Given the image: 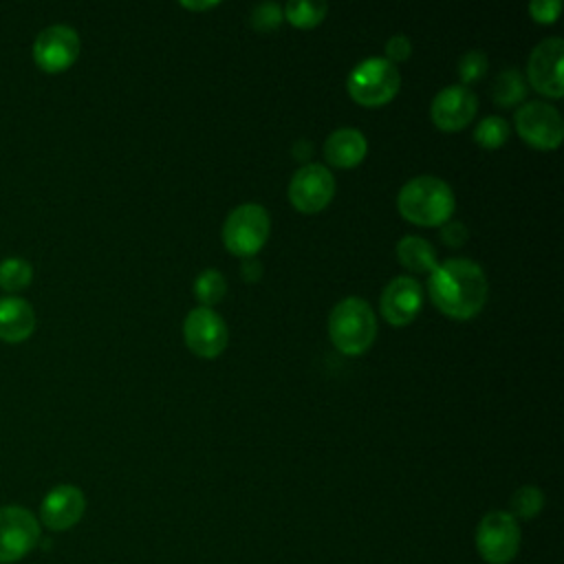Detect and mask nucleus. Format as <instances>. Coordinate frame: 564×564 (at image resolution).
<instances>
[{
	"mask_svg": "<svg viewBox=\"0 0 564 564\" xmlns=\"http://www.w3.org/2000/svg\"><path fill=\"white\" fill-rule=\"evenodd\" d=\"M427 293L443 315L469 319L485 306L487 275L482 267L469 258H447L432 269Z\"/></svg>",
	"mask_w": 564,
	"mask_h": 564,
	"instance_id": "f257e3e1",
	"label": "nucleus"
},
{
	"mask_svg": "<svg viewBox=\"0 0 564 564\" xmlns=\"http://www.w3.org/2000/svg\"><path fill=\"white\" fill-rule=\"evenodd\" d=\"M423 306V289L421 284L410 275H397L392 278L379 300L381 315L392 326H405L410 324Z\"/></svg>",
	"mask_w": 564,
	"mask_h": 564,
	"instance_id": "4468645a",
	"label": "nucleus"
},
{
	"mask_svg": "<svg viewBox=\"0 0 564 564\" xmlns=\"http://www.w3.org/2000/svg\"><path fill=\"white\" fill-rule=\"evenodd\" d=\"M240 273H242V278H245L247 282H256V280L260 278V273H262V267H260V262H258V260L245 258Z\"/></svg>",
	"mask_w": 564,
	"mask_h": 564,
	"instance_id": "c756f323",
	"label": "nucleus"
},
{
	"mask_svg": "<svg viewBox=\"0 0 564 564\" xmlns=\"http://www.w3.org/2000/svg\"><path fill=\"white\" fill-rule=\"evenodd\" d=\"M524 97H527V82H524L522 73L518 68H502L494 79L491 99L500 108H511V106L524 101Z\"/></svg>",
	"mask_w": 564,
	"mask_h": 564,
	"instance_id": "6ab92c4d",
	"label": "nucleus"
},
{
	"mask_svg": "<svg viewBox=\"0 0 564 564\" xmlns=\"http://www.w3.org/2000/svg\"><path fill=\"white\" fill-rule=\"evenodd\" d=\"M37 542L40 522L29 509L20 505L0 507V564H13L26 557Z\"/></svg>",
	"mask_w": 564,
	"mask_h": 564,
	"instance_id": "423d86ee",
	"label": "nucleus"
},
{
	"mask_svg": "<svg viewBox=\"0 0 564 564\" xmlns=\"http://www.w3.org/2000/svg\"><path fill=\"white\" fill-rule=\"evenodd\" d=\"M441 240L447 247H460L467 240V229L463 223H445L441 225Z\"/></svg>",
	"mask_w": 564,
	"mask_h": 564,
	"instance_id": "c85d7f7f",
	"label": "nucleus"
},
{
	"mask_svg": "<svg viewBox=\"0 0 564 564\" xmlns=\"http://www.w3.org/2000/svg\"><path fill=\"white\" fill-rule=\"evenodd\" d=\"M487 73V55L478 48L463 53V57L458 59V77L463 82V86L474 84L478 79H482Z\"/></svg>",
	"mask_w": 564,
	"mask_h": 564,
	"instance_id": "a878e982",
	"label": "nucleus"
},
{
	"mask_svg": "<svg viewBox=\"0 0 564 564\" xmlns=\"http://www.w3.org/2000/svg\"><path fill=\"white\" fill-rule=\"evenodd\" d=\"M562 55H564L562 37H546L533 46L527 59V77L533 90L551 99H560L564 95Z\"/></svg>",
	"mask_w": 564,
	"mask_h": 564,
	"instance_id": "9b49d317",
	"label": "nucleus"
},
{
	"mask_svg": "<svg viewBox=\"0 0 564 564\" xmlns=\"http://www.w3.org/2000/svg\"><path fill=\"white\" fill-rule=\"evenodd\" d=\"M368 152V141L357 128H337L324 141V159L341 170L355 167L364 161Z\"/></svg>",
	"mask_w": 564,
	"mask_h": 564,
	"instance_id": "dca6fc26",
	"label": "nucleus"
},
{
	"mask_svg": "<svg viewBox=\"0 0 564 564\" xmlns=\"http://www.w3.org/2000/svg\"><path fill=\"white\" fill-rule=\"evenodd\" d=\"M185 9H192V11H203V9H214L218 2H212V0H207V2H181Z\"/></svg>",
	"mask_w": 564,
	"mask_h": 564,
	"instance_id": "7c9ffc66",
	"label": "nucleus"
},
{
	"mask_svg": "<svg viewBox=\"0 0 564 564\" xmlns=\"http://www.w3.org/2000/svg\"><path fill=\"white\" fill-rule=\"evenodd\" d=\"M183 337L194 355L214 359L225 350L229 341V330L225 319L214 308L196 306L185 315Z\"/></svg>",
	"mask_w": 564,
	"mask_h": 564,
	"instance_id": "9d476101",
	"label": "nucleus"
},
{
	"mask_svg": "<svg viewBox=\"0 0 564 564\" xmlns=\"http://www.w3.org/2000/svg\"><path fill=\"white\" fill-rule=\"evenodd\" d=\"M516 130L524 143L538 150H553L564 139V121L555 106L546 101H524L516 110Z\"/></svg>",
	"mask_w": 564,
	"mask_h": 564,
	"instance_id": "6e6552de",
	"label": "nucleus"
},
{
	"mask_svg": "<svg viewBox=\"0 0 564 564\" xmlns=\"http://www.w3.org/2000/svg\"><path fill=\"white\" fill-rule=\"evenodd\" d=\"M79 55V35L68 24L44 26L33 42V57L40 68L57 73L68 68Z\"/></svg>",
	"mask_w": 564,
	"mask_h": 564,
	"instance_id": "f8f14e48",
	"label": "nucleus"
},
{
	"mask_svg": "<svg viewBox=\"0 0 564 564\" xmlns=\"http://www.w3.org/2000/svg\"><path fill=\"white\" fill-rule=\"evenodd\" d=\"M507 137H509V121L502 117H496V115L485 117L474 130L476 143L482 148H489V150L500 148L507 141Z\"/></svg>",
	"mask_w": 564,
	"mask_h": 564,
	"instance_id": "b1692460",
	"label": "nucleus"
},
{
	"mask_svg": "<svg viewBox=\"0 0 564 564\" xmlns=\"http://www.w3.org/2000/svg\"><path fill=\"white\" fill-rule=\"evenodd\" d=\"M33 278V267L20 256H9L0 260V286L15 291L24 289Z\"/></svg>",
	"mask_w": 564,
	"mask_h": 564,
	"instance_id": "4be33fe9",
	"label": "nucleus"
},
{
	"mask_svg": "<svg viewBox=\"0 0 564 564\" xmlns=\"http://www.w3.org/2000/svg\"><path fill=\"white\" fill-rule=\"evenodd\" d=\"M227 293V280L218 269H205L194 280V295L198 297L200 306H214Z\"/></svg>",
	"mask_w": 564,
	"mask_h": 564,
	"instance_id": "412c9836",
	"label": "nucleus"
},
{
	"mask_svg": "<svg viewBox=\"0 0 564 564\" xmlns=\"http://www.w3.org/2000/svg\"><path fill=\"white\" fill-rule=\"evenodd\" d=\"M544 507V494L542 489L533 487V485H522L520 489L513 491L511 496V516L513 518H522V520H531L535 518Z\"/></svg>",
	"mask_w": 564,
	"mask_h": 564,
	"instance_id": "5701e85b",
	"label": "nucleus"
},
{
	"mask_svg": "<svg viewBox=\"0 0 564 564\" xmlns=\"http://www.w3.org/2000/svg\"><path fill=\"white\" fill-rule=\"evenodd\" d=\"M410 53H412V44H410L408 35H403V33H397L386 42V59L392 64L408 59Z\"/></svg>",
	"mask_w": 564,
	"mask_h": 564,
	"instance_id": "cd10ccee",
	"label": "nucleus"
},
{
	"mask_svg": "<svg viewBox=\"0 0 564 564\" xmlns=\"http://www.w3.org/2000/svg\"><path fill=\"white\" fill-rule=\"evenodd\" d=\"M271 229L269 212L258 203H242L229 212V216L223 223V242L227 251H231L238 258H251L256 256Z\"/></svg>",
	"mask_w": 564,
	"mask_h": 564,
	"instance_id": "39448f33",
	"label": "nucleus"
},
{
	"mask_svg": "<svg viewBox=\"0 0 564 564\" xmlns=\"http://www.w3.org/2000/svg\"><path fill=\"white\" fill-rule=\"evenodd\" d=\"M476 112H478V97L469 86H463V84H452L438 90L430 108L434 126L445 132L463 130L467 123H471Z\"/></svg>",
	"mask_w": 564,
	"mask_h": 564,
	"instance_id": "ddd939ff",
	"label": "nucleus"
},
{
	"mask_svg": "<svg viewBox=\"0 0 564 564\" xmlns=\"http://www.w3.org/2000/svg\"><path fill=\"white\" fill-rule=\"evenodd\" d=\"M328 11V4L322 0H291L284 4V18L297 29H313L317 26Z\"/></svg>",
	"mask_w": 564,
	"mask_h": 564,
	"instance_id": "aec40b11",
	"label": "nucleus"
},
{
	"mask_svg": "<svg viewBox=\"0 0 564 564\" xmlns=\"http://www.w3.org/2000/svg\"><path fill=\"white\" fill-rule=\"evenodd\" d=\"M399 214L423 227H441L445 225L456 207V198L452 187L432 174H421L410 178L397 196Z\"/></svg>",
	"mask_w": 564,
	"mask_h": 564,
	"instance_id": "f03ea898",
	"label": "nucleus"
},
{
	"mask_svg": "<svg viewBox=\"0 0 564 564\" xmlns=\"http://www.w3.org/2000/svg\"><path fill=\"white\" fill-rule=\"evenodd\" d=\"M86 509L84 491L75 485H57L53 487L40 507V518L44 527L51 531H66L75 527Z\"/></svg>",
	"mask_w": 564,
	"mask_h": 564,
	"instance_id": "2eb2a0df",
	"label": "nucleus"
},
{
	"mask_svg": "<svg viewBox=\"0 0 564 564\" xmlns=\"http://www.w3.org/2000/svg\"><path fill=\"white\" fill-rule=\"evenodd\" d=\"M33 306L20 295L0 297V337L7 341H22L33 333Z\"/></svg>",
	"mask_w": 564,
	"mask_h": 564,
	"instance_id": "f3484780",
	"label": "nucleus"
},
{
	"mask_svg": "<svg viewBox=\"0 0 564 564\" xmlns=\"http://www.w3.org/2000/svg\"><path fill=\"white\" fill-rule=\"evenodd\" d=\"M560 9H562L560 0H535L529 4V13L533 15L535 22H542V24L555 22Z\"/></svg>",
	"mask_w": 564,
	"mask_h": 564,
	"instance_id": "bb28decb",
	"label": "nucleus"
},
{
	"mask_svg": "<svg viewBox=\"0 0 564 564\" xmlns=\"http://www.w3.org/2000/svg\"><path fill=\"white\" fill-rule=\"evenodd\" d=\"M335 196V176L322 163H306L293 172L289 200L302 214L322 212Z\"/></svg>",
	"mask_w": 564,
	"mask_h": 564,
	"instance_id": "1a4fd4ad",
	"label": "nucleus"
},
{
	"mask_svg": "<svg viewBox=\"0 0 564 564\" xmlns=\"http://www.w3.org/2000/svg\"><path fill=\"white\" fill-rule=\"evenodd\" d=\"M476 549L489 564H507L520 549V527L509 511H489L476 529Z\"/></svg>",
	"mask_w": 564,
	"mask_h": 564,
	"instance_id": "0eeeda50",
	"label": "nucleus"
},
{
	"mask_svg": "<svg viewBox=\"0 0 564 564\" xmlns=\"http://www.w3.org/2000/svg\"><path fill=\"white\" fill-rule=\"evenodd\" d=\"M397 258L414 273H432V269L438 264L434 247L421 236H403L397 242Z\"/></svg>",
	"mask_w": 564,
	"mask_h": 564,
	"instance_id": "a211bd4d",
	"label": "nucleus"
},
{
	"mask_svg": "<svg viewBox=\"0 0 564 564\" xmlns=\"http://www.w3.org/2000/svg\"><path fill=\"white\" fill-rule=\"evenodd\" d=\"M401 86V73L397 64L386 57L361 59L348 75V95L366 108H377L394 99Z\"/></svg>",
	"mask_w": 564,
	"mask_h": 564,
	"instance_id": "20e7f679",
	"label": "nucleus"
},
{
	"mask_svg": "<svg viewBox=\"0 0 564 564\" xmlns=\"http://www.w3.org/2000/svg\"><path fill=\"white\" fill-rule=\"evenodd\" d=\"M333 346L344 355H364L377 335V317L364 297L339 300L328 317Z\"/></svg>",
	"mask_w": 564,
	"mask_h": 564,
	"instance_id": "7ed1b4c3",
	"label": "nucleus"
},
{
	"mask_svg": "<svg viewBox=\"0 0 564 564\" xmlns=\"http://www.w3.org/2000/svg\"><path fill=\"white\" fill-rule=\"evenodd\" d=\"M282 7L278 2H260L251 9V15H249V22L256 31L260 33H269V31H275L282 22Z\"/></svg>",
	"mask_w": 564,
	"mask_h": 564,
	"instance_id": "393cba45",
	"label": "nucleus"
}]
</instances>
